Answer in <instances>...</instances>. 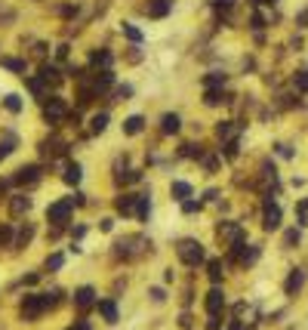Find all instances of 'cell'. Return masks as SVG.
Segmentation results:
<instances>
[{"instance_id":"34","label":"cell","mask_w":308,"mask_h":330,"mask_svg":"<svg viewBox=\"0 0 308 330\" xmlns=\"http://www.w3.org/2000/svg\"><path fill=\"white\" fill-rule=\"evenodd\" d=\"M31 238H34V229H31V225H25V229L19 232V238H15V244H19V247H25V244H28Z\"/></svg>"},{"instance_id":"47","label":"cell","mask_w":308,"mask_h":330,"mask_svg":"<svg viewBox=\"0 0 308 330\" xmlns=\"http://www.w3.org/2000/svg\"><path fill=\"white\" fill-rule=\"evenodd\" d=\"M151 300H154V303H164V290H160V287H151Z\"/></svg>"},{"instance_id":"9","label":"cell","mask_w":308,"mask_h":330,"mask_svg":"<svg viewBox=\"0 0 308 330\" xmlns=\"http://www.w3.org/2000/svg\"><path fill=\"white\" fill-rule=\"evenodd\" d=\"M96 303V290L93 287H80V290H74V306L77 309H89Z\"/></svg>"},{"instance_id":"37","label":"cell","mask_w":308,"mask_h":330,"mask_svg":"<svg viewBox=\"0 0 308 330\" xmlns=\"http://www.w3.org/2000/svg\"><path fill=\"white\" fill-rule=\"evenodd\" d=\"M256 259H259V247H250V250H244V256H241L244 266H250V263H256Z\"/></svg>"},{"instance_id":"46","label":"cell","mask_w":308,"mask_h":330,"mask_svg":"<svg viewBox=\"0 0 308 330\" xmlns=\"http://www.w3.org/2000/svg\"><path fill=\"white\" fill-rule=\"evenodd\" d=\"M213 6H216V9H231L234 0H213Z\"/></svg>"},{"instance_id":"49","label":"cell","mask_w":308,"mask_h":330,"mask_svg":"<svg viewBox=\"0 0 308 330\" xmlns=\"http://www.w3.org/2000/svg\"><path fill=\"white\" fill-rule=\"evenodd\" d=\"M68 330H89V324H86V321H74Z\"/></svg>"},{"instance_id":"18","label":"cell","mask_w":308,"mask_h":330,"mask_svg":"<svg viewBox=\"0 0 308 330\" xmlns=\"http://www.w3.org/2000/svg\"><path fill=\"white\" fill-rule=\"evenodd\" d=\"M80 176H83L80 164H68V167H65V176H62V179H65L68 185H77V182H80Z\"/></svg>"},{"instance_id":"14","label":"cell","mask_w":308,"mask_h":330,"mask_svg":"<svg viewBox=\"0 0 308 330\" xmlns=\"http://www.w3.org/2000/svg\"><path fill=\"white\" fill-rule=\"evenodd\" d=\"M99 312H102V318H105L108 324L117 321V306H114V300H99Z\"/></svg>"},{"instance_id":"15","label":"cell","mask_w":308,"mask_h":330,"mask_svg":"<svg viewBox=\"0 0 308 330\" xmlns=\"http://www.w3.org/2000/svg\"><path fill=\"white\" fill-rule=\"evenodd\" d=\"M142 127H145L142 114H133V117H126V120H123V133H126V136H136V133H142Z\"/></svg>"},{"instance_id":"12","label":"cell","mask_w":308,"mask_h":330,"mask_svg":"<svg viewBox=\"0 0 308 330\" xmlns=\"http://www.w3.org/2000/svg\"><path fill=\"white\" fill-rule=\"evenodd\" d=\"M179 127H182V120H179V114H164V117H160V130H164L167 136H173V133H179Z\"/></svg>"},{"instance_id":"43","label":"cell","mask_w":308,"mask_h":330,"mask_svg":"<svg viewBox=\"0 0 308 330\" xmlns=\"http://www.w3.org/2000/svg\"><path fill=\"white\" fill-rule=\"evenodd\" d=\"M182 210H185V213H194V210H201V201H182Z\"/></svg>"},{"instance_id":"6","label":"cell","mask_w":308,"mask_h":330,"mask_svg":"<svg viewBox=\"0 0 308 330\" xmlns=\"http://www.w3.org/2000/svg\"><path fill=\"white\" fill-rule=\"evenodd\" d=\"M12 182H15V185H34V182H40V167H37V164L19 167L15 176H12Z\"/></svg>"},{"instance_id":"5","label":"cell","mask_w":308,"mask_h":330,"mask_svg":"<svg viewBox=\"0 0 308 330\" xmlns=\"http://www.w3.org/2000/svg\"><path fill=\"white\" fill-rule=\"evenodd\" d=\"M43 117H46V124H59L62 117H68V108H65V102L56 96V99H49L46 105H43Z\"/></svg>"},{"instance_id":"39","label":"cell","mask_w":308,"mask_h":330,"mask_svg":"<svg viewBox=\"0 0 308 330\" xmlns=\"http://www.w3.org/2000/svg\"><path fill=\"white\" fill-rule=\"evenodd\" d=\"M6 244H12V229L0 225V247H6Z\"/></svg>"},{"instance_id":"13","label":"cell","mask_w":308,"mask_h":330,"mask_svg":"<svg viewBox=\"0 0 308 330\" xmlns=\"http://www.w3.org/2000/svg\"><path fill=\"white\" fill-rule=\"evenodd\" d=\"M65 148H68V145H65L62 139H43V142H40V151H43V154H65Z\"/></svg>"},{"instance_id":"17","label":"cell","mask_w":308,"mask_h":330,"mask_svg":"<svg viewBox=\"0 0 308 330\" xmlns=\"http://www.w3.org/2000/svg\"><path fill=\"white\" fill-rule=\"evenodd\" d=\"M170 195H173L176 201H188V198H191V185H188V182H173V185H170Z\"/></svg>"},{"instance_id":"16","label":"cell","mask_w":308,"mask_h":330,"mask_svg":"<svg viewBox=\"0 0 308 330\" xmlns=\"http://www.w3.org/2000/svg\"><path fill=\"white\" fill-rule=\"evenodd\" d=\"M167 12H170V0H151L148 3V15L151 19H164Z\"/></svg>"},{"instance_id":"27","label":"cell","mask_w":308,"mask_h":330,"mask_svg":"<svg viewBox=\"0 0 308 330\" xmlns=\"http://www.w3.org/2000/svg\"><path fill=\"white\" fill-rule=\"evenodd\" d=\"M3 105H6V111H12V114H19V111H22V99H19L15 93H9V96L3 99Z\"/></svg>"},{"instance_id":"51","label":"cell","mask_w":308,"mask_h":330,"mask_svg":"<svg viewBox=\"0 0 308 330\" xmlns=\"http://www.w3.org/2000/svg\"><path fill=\"white\" fill-rule=\"evenodd\" d=\"M6 185H9V182H6V179H0V198L6 195Z\"/></svg>"},{"instance_id":"2","label":"cell","mask_w":308,"mask_h":330,"mask_svg":"<svg viewBox=\"0 0 308 330\" xmlns=\"http://www.w3.org/2000/svg\"><path fill=\"white\" fill-rule=\"evenodd\" d=\"M43 312H46V306H43V297H37V293L25 297V300H22V306H19V315H22L25 321H37Z\"/></svg>"},{"instance_id":"7","label":"cell","mask_w":308,"mask_h":330,"mask_svg":"<svg viewBox=\"0 0 308 330\" xmlns=\"http://www.w3.org/2000/svg\"><path fill=\"white\" fill-rule=\"evenodd\" d=\"M216 235H219V241H231V244L244 241V232H241V225H234V222H219Z\"/></svg>"},{"instance_id":"26","label":"cell","mask_w":308,"mask_h":330,"mask_svg":"<svg viewBox=\"0 0 308 330\" xmlns=\"http://www.w3.org/2000/svg\"><path fill=\"white\" fill-rule=\"evenodd\" d=\"M222 83H225V74H219V71H213V74H207V77H204V86H207V90L222 86Z\"/></svg>"},{"instance_id":"30","label":"cell","mask_w":308,"mask_h":330,"mask_svg":"<svg viewBox=\"0 0 308 330\" xmlns=\"http://www.w3.org/2000/svg\"><path fill=\"white\" fill-rule=\"evenodd\" d=\"M43 83H46L43 77H28V90H31L34 96H43Z\"/></svg>"},{"instance_id":"31","label":"cell","mask_w":308,"mask_h":330,"mask_svg":"<svg viewBox=\"0 0 308 330\" xmlns=\"http://www.w3.org/2000/svg\"><path fill=\"white\" fill-rule=\"evenodd\" d=\"M43 297V306L46 309H56L59 306V297H62V290H52V293H40Z\"/></svg>"},{"instance_id":"25","label":"cell","mask_w":308,"mask_h":330,"mask_svg":"<svg viewBox=\"0 0 308 330\" xmlns=\"http://www.w3.org/2000/svg\"><path fill=\"white\" fill-rule=\"evenodd\" d=\"M40 77H43L46 83H59V80H62V77H59V71H56L52 65H43V68H40Z\"/></svg>"},{"instance_id":"42","label":"cell","mask_w":308,"mask_h":330,"mask_svg":"<svg viewBox=\"0 0 308 330\" xmlns=\"http://www.w3.org/2000/svg\"><path fill=\"white\" fill-rule=\"evenodd\" d=\"M130 93H133L130 86H117V90H114V102H120V99H126Z\"/></svg>"},{"instance_id":"40","label":"cell","mask_w":308,"mask_h":330,"mask_svg":"<svg viewBox=\"0 0 308 330\" xmlns=\"http://www.w3.org/2000/svg\"><path fill=\"white\" fill-rule=\"evenodd\" d=\"M62 263H65V256H62V253H52V256L46 259V269H62Z\"/></svg>"},{"instance_id":"41","label":"cell","mask_w":308,"mask_h":330,"mask_svg":"<svg viewBox=\"0 0 308 330\" xmlns=\"http://www.w3.org/2000/svg\"><path fill=\"white\" fill-rule=\"evenodd\" d=\"M262 25H265V19H262L259 12H253V19H250V28H253V31H259Z\"/></svg>"},{"instance_id":"50","label":"cell","mask_w":308,"mask_h":330,"mask_svg":"<svg viewBox=\"0 0 308 330\" xmlns=\"http://www.w3.org/2000/svg\"><path fill=\"white\" fill-rule=\"evenodd\" d=\"M228 330H250V327H244L241 321H231V327H228Z\"/></svg>"},{"instance_id":"10","label":"cell","mask_w":308,"mask_h":330,"mask_svg":"<svg viewBox=\"0 0 308 330\" xmlns=\"http://www.w3.org/2000/svg\"><path fill=\"white\" fill-rule=\"evenodd\" d=\"M136 195H120L117 201H114V207H117V213H123V216H130V213H136Z\"/></svg>"},{"instance_id":"3","label":"cell","mask_w":308,"mask_h":330,"mask_svg":"<svg viewBox=\"0 0 308 330\" xmlns=\"http://www.w3.org/2000/svg\"><path fill=\"white\" fill-rule=\"evenodd\" d=\"M71 210H74V201H71V198H65V201H59V204H52V207L46 210V219H49V222H56V225H65V222H68V216H71Z\"/></svg>"},{"instance_id":"4","label":"cell","mask_w":308,"mask_h":330,"mask_svg":"<svg viewBox=\"0 0 308 330\" xmlns=\"http://www.w3.org/2000/svg\"><path fill=\"white\" fill-rule=\"evenodd\" d=\"M265 216H262V225H265V232H275V229H281V207L275 204V198L271 195H265Z\"/></svg>"},{"instance_id":"20","label":"cell","mask_w":308,"mask_h":330,"mask_svg":"<svg viewBox=\"0 0 308 330\" xmlns=\"http://www.w3.org/2000/svg\"><path fill=\"white\" fill-rule=\"evenodd\" d=\"M31 207V198H25V195H19V198H12V204H9V210H12V216H22L25 210Z\"/></svg>"},{"instance_id":"28","label":"cell","mask_w":308,"mask_h":330,"mask_svg":"<svg viewBox=\"0 0 308 330\" xmlns=\"http://www.w3.org/2000/svg\"><path fill=\"white\" fill-rule=\"evenodd\" d=\"M123 34H126L133 43H139V40H142V31H139L136 25H130V22H123Z\"/></svg>"},{"instance_id":"32","label":"cell","mask_w":308,"mask_h":330,"mask_svg":"<svg viewBox=\"0 0 308 330\" xmlns=\"http://www.w3.org/2000/svg\"><path fill=\"white\" fill-rule=\"evenodd\" d=\"M12 148H15V136H6V139L0 142V161H3L6 154H12Z\"/></svg>"},{"instance_id":"23","label":"cell","mask_w":308,"mask_h":330,"mask_svg":"<svg viewBox=\"0 0 308 330\" xmlns=\"http://www.w3.org/2000/svg\"><path fill=\"white\" fill-rule=\"evenodd\" d=\"M89 65H102V68H108V65H111V53H108V49H96V53L89 56Z\"/></svg>"},{"instance_id":"44","label":"cell","mask_w":308,"mask_h":330,"mask_svg":"<svg viewBox=\"0 0 308 330\" xmlns=\"http://www.w3.org/2000/svg\"><path fill=\"white\" fill-rule=\"evenodd\" d=\"M219 324H222V318H219V315H210V321H207V330H219Z\"/></svg>"},{"instance_id":"19","label":"cell","mask_w":308,"mask_h":330,"mask_svg":"<svg viewBox=\"0 0 308 330\" xmlns=\"http://www.w3.org/2000/svg\"><path fill=\"white\" fill-rule=\"evenodd\" d=\"M105 127H108V111H99V114H93V120H89V130H93V133H105Z\"/></svg>"},{"instance_id":"33","label":"cell","mask_w":308,"mask_h":330,"mask_svg":"<svg viewBox=\"0 0 308 330\" xmlns=\"http://www.w3.org/2000/svg\"><path fill=\"white\" fill-rule=\"evenodd\" d=\"M182 158H204L201 145H182Z\"/></svg>"},{"instance_id":"36","label":"cell","mask_w":308,"mask_h":330,"mask_svg":"<svg viewBox=\"0 0 308 330\" xmlns=\"http://www.w3.org/2000/svg\"><path fill=\"white\" fill-rule=\"evenodd\" d=\"M216 136H219V139H231V120H222V124L216 127Z\"/></svg>"},{"instance_id":"11","label":"cell","mask_w":308,"mask_h":330,"mask_svg":"<svg viewBox=\"0 0 308 330\" xmlns=\"http://www.w3.org/2000/svg\"><path fill=\"white\" fill-rule=\"evenodd\" d=\"M302 281H305V272H302V269H293V272H290V278H287V284H284L287 297H293V293L302 287Z\"/></svg>"},{"instance_id":"1","label":"cell","mask_w":308,"mask_h":330,"mask_svg":"<svg viewBox=\"0 0 308 330\" xmlns=\"http://www.w3.org/2000/svg\"><path fill=\"white\" fill-rule=\"evenodd\" d=\"M176 253H179V259H182L185 266H191V269L204 263V244H201V241H191V238H185V241H179Z\"/></svg>"},{"instance_id":"45","label":"cell","mask_w":308,"mask_h":330,"mask_svg":"<svg viewBox=\"0 0 308 330\" xmlns=\"http://www.w3.org/2000/svg\"><path fill=\"white\" fill-rule=\"evenodd\" d=\"M284 241H287V247H293V244H299V232H287V238H284Z\"/></svg>"},{"instance_id":"29","label":"cell","mask_w":308,"mask_h":330,"mask_svg":"<svg viewBox=\"0 0 308 330\" xmlns=\"http://www.w3.org/2000/svg\"><path fill=\"white\" fill-rule=\"evenodd\" d=\"M0 62H3V68H9V71H19V74L25 71V62H22V59H0ZM22 77H25V74H22Z\"/></svg>"},{"instance_id":"22","label":"cell","mask_w":308,"mask_h":330,"mask_svg":"<svg viewBox=\"0 0 308 330\" xmlns=\"http://www.w3.org/2000/svg\"><path fill=\"white\" fill-rule=\"evenodd\" d=\"M207 275H210L213 284H219V281H222V259H210V263H207Z\"/></svg>"},{"instance_id":"35","label":"cell","mask_w":308,"mask_h":330,"mask_svg":"<svg viewBox=\"0 0 308 330\" xmlns=\"http://www.w3.org/2000/svg\"><path fill=\"white\" fill-rule=\"evenodd\" d=\"M293 83H296V90H302V93H308V68H305V71H299V74L293 77Z\"/></svg>"},{"instance_id":"48","label":"cell","mask_w":308,"mask_h":330,"mask_svg":"<svg viewBox=\"0 0 308 330\" xmlns=\"http://www.w3.org/2000/svg\"><path fill=\"white\" fill-rule=\"evenodd\" d=\"M99 229H102V232H111V229H114V219H102Z\"/></svg>"},{"instance_id":"38","label":"cell","mask_w":308,"mask_h":330,"mask_svg":"<svg viewBox=\"0 0 308 330\" xmlns=\"http://www.w3.org/2000/svg\"><path fill=\"white\" fill-rule=\"evenodd\" d=\"M225 158H238V139H225Z\"/></svg>"},{"instance_id":"21","label":"cell","mask_w":308,"mask_h":330,"mask_svg":"<svg viewBox=\"0 0 308 330\" xmlns=\"http://www.w3.org/2000/svg\"><path fill=\"white\" fill-rule=\"evenodd\" d=\"M148 213H151V201H148V195H139V201H136V216L145 222Z\"/></svg>"},{"instance_id":"8","label":"cell","mask_w":308,"mask_h":330,"mask_svg":"<svg viewBox=\"0 0 308 330\" xmlns=\"http://www.w3.org/2000/svg\"><path fill=\"white\" fill-rule=\"evenodd\" d=\"M222 309H225V293H222L219 287H213V290L207 293V312H210V315H219Z\"/></svg>"},{"instance_id":"24","label":"cell","mask_w":308,"mask_h":330,"mask_svg":"<svg viewBox=\"0 0 308 330\" xmlns=\"http://www.w3.org/2000/svg\"><path fill=\"white\" fill-rule=\"evenodd\" d=\"M204 102H207V105H219V102H225V96H222V90H219V86H213V90H207V93H204Z\"/></svg>"}]
</instances>
